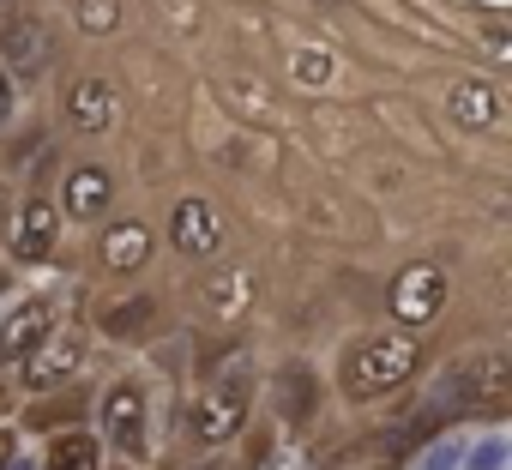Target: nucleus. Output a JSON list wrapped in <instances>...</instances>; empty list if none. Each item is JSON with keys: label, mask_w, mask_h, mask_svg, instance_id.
<instances>
[{"label": "nucleus", "mask_w": 512, "mask_h": 470, "mask_svg": "<svg viewBox=\"0 0 512 470\" xmlns=\"http://www.w3.org/2000/svg\"><path fill=\"white\" fill-rule=\"evenodd\" d=\"M97 464H103V446L85 428H61L49 440V470H97Z\"/></svg>", "instance_id": "ddd939ff"}, {"label": "nucleus", "mask_w": 512, "mask_h": 470, "mask_svg": "<svg viewBox=\"0 0 512 470\" xmlns=\"http://www.w3.org/2000/svg\"><path fill=\"white\" fill-rule=\"evenodd\" d=\"M416 368H422V344H416L410 332H368V338H356V344L344 350L338 386L368 404V398H386V392L410 386Z\"/></svg>", "instance_id": "f257e3e1"}, {"label": "nucleus", "mask_w": 512, "mask_h": 470, "mask_svg": "<svg viewBox=\"0 0 512 470\" xmlns=\"http://www.w3.org/2000/svg\"><path fill=\"white\" fill-rule=\"evenodd\" d=\"M169 235H175V248L193 254V260H211L223 248V217L205 205V199H181L175 217H169Z\"/></svg>", "instance_id": "39448f33"}, {"label": "nucleus", "mask_w": 512, "mask_h": 470, "mask_svg": "<svg viewBox=\"0 0 512 470\" xmlns=\"http://www.w3.org/2000/svg\"><path fill=\"white\" fill-rule=\"evenodd\" d=\"M79 19L91 31H115V0H79Z\"/></svg>", "instance_id": "a211bd4d"}, {"label": "nucleus", "mask_w": 512, "mask_h": 470, "mask_svg": "<svg viewBox=\"0 0 512 470\" xmlns=\"http://www.w3.org/2000/svg\"><path fill=\"white\" fill-rule=\"evenodd\" d=\"M61 416H79V392H61L55 404H43V410H31V422H37V428H49V422H61Z\"/></svg>", "instance_id": "f3484780"}, {"label": "nucleus", "mask_w": 512, "mask_h": 470, "mask_svg": "<svg viewBox=\"0 0 512 470\" xmlns=\"http://www.w3.org/2000/svg\"><path fill=\"white\" fill-rule=\"evenodd\" d=\"M97 254H103V266H109V272H133V266H145V254H151V229H145L139 217H127V223H109Z\"/></svg>", "instance_id": "9d476101"}, {"label": "nucleus", "mask_w": 512, "mask_h": 470, "mask_svg": "<svg viewBox=\"0 0 512 470\" xmlns=\"http://www.w3.org/2000/svg\"><path fill=\"white\" fill-rule=\"evenodd\" d=\"M7 464H13V434L0 428V470H7Z\"/></svg>", "instance_id": "412c9836"}, {"label": "nucleus", "mask_w": 512, "mask_h": 470, "mask_svg": "<svg viewBox=\"0 0 512 470\" xmlns=\"http://www.w3.org/2000/svg\"><path fill=\"white\" fill-rule=\"evenodd\" d=\"M151 320H157V296H133V308L103 314V332L109 338H139V332H151Z\"/></svg>", "instance_id": "4468645a"}, {"label": "nucleus", "mask_w": 512, "mask_h": 470, "mask_svg": "<svg viewBox=\"0 0 512 470\" xmlns=\"http://www.w3.org/2000/svg\"><path fill=\"white\" fill-rule=\"evenodd\" d=\"M43 338H49V308L43 302H19L7 314V326H0V356H7L13 368H25L43 350Z\"/></svg>", "instance_id": "6e6552de"}, {"label": "nucleus", "mask_w": 512, "mask_h": 470, "mask_svg": "<svg viewBox=\"0 0 512 470\" xmlns=\"http://www.w3.org/2000/svg\"><path fill=\"white\" fill-rule=\"evenodd\" d=\"M49 55H55L49 25H43L37 13H19V19L7 25V61H13L19 73H43V67H49Z\"/></svg>", "instance_id": "1a4fd4ad"}, {"label": "nucleus", "mask_w": 512, "mask_h": 470, "mask_svg": "<svg viewBox=\"0 0 512 470\" xmlns=\"http://www.w3.org/2000/svg\"><path fill=\"white\" fill-rule=\"evenodd\" d=\"M452 115H458V121H488V115H494V97H488L482 85H458V91H452Z\"/></svg>", "instance_id": "2eb2a0df"}, {"label": "nucleus", "mask_w": 512, "mask_h": 470, "mask_svg": "<svg viewBox=\"0 0 512 470\" xmlns=\"http://www.w3.org/2000/svg\"><path fill=\"white\" fill-rule=\"evenodd\" d=\"M458 452H464L458 440H440V446H434V452L422 458V470H452V464H458Z\"/></svg>", "instance_id": "6ab92c4d"}, {"label": "nucleus", "mask_w": 512, "mask_h": 470, "mask_svg": "<svg viewBox=\"0 0 512 470\" xmlns=\"http://www.w3.org/2000/svg\"><path fill=\"white\" fill-rule=\"evenodd\" d=\"M247 410H253V380H247V362L235 356V362H229V374H217V380L193 398V434L217 446V440L241 434Z\"/></svg>", "instance_id": "f03ea898"}, {"label": "nucleus", "mask_w": 512, "mask_h": 470, "mask_svg": "<svg viewBox=\"0 0 512 470\" xmlns=\"http://www.w3.org/2000/svg\"><path fill=\"white\" fill-rule=\"evenodd\" d=\"M163 470H175V464H163Z\"/></svg>", "instance_id": "b1692460"}, {"label": "nucleus", "mask_w": 512, "mask_h": 470, "mask_svg": "<svg viewBox=\"0 0 512 470\" xmlns=\"http://www.w3.org/2000/svg\"><path fill=\"white\" fill-rule=\"evenodd\" d=\"M55 235H61V217H55V205H49V199H31V205L19 211V229H13V260H25V266H43V260L55 254Z\"/></svg>", "instance_id": "0eeeda50"}, {"label": "nucleus", "mask_w": 512, "mask_h": 470, "mask_svg": "<svg viewBox=\"0 0 512 470\" xmlns=\"http://www.w3.org/2000/svg\"><path fill=\"white\" fill-rule=\"evenodd\" d=\"M109 199H115V181H109V169H97V163H79V169L67 175V211H73V217H97Z\"/></svg>", "instance_id": "9b49d317"}, {"label": "nucleus", "mask_w": 512, "mask_h": 470, "mask_svg": "<svg viewBox=\"0 0 512 470\" xmlns=\"http://www.w3.org/2000/svg\"><path fill=\"white\" fill-rule=\"evenodd\" d=\"M7 115H13V79L0 73V127H7Z\"/></svg>", "instance_id": "aec40b11"}, {"label": "nucleus", "mask_w": 512, "mask_h": 470, "mask_svg": "<svg viewBox=\"0 0 512 470\" xmlns=\"http://www.w3.org/2000/svg\"><path fill=\"white\" fill-rule=\"evenodd\" d=\"M85 368V344H79V332H67V338H43V350L25 362V386L31 392H43V386H61V380H73Z\"/></svg>", "instance_id": "423d86ee"}, {"label": "nucleus", "mask_w": 512, "mask_h": 470, "mask_svg": "<svg viewBox=\"0 0 512 470\" xmlns=\"http://www.w3.org/2000/svg\"><path fill=\"white\" fill-rule=\"evenodd\" d=\"M374 470H386V464H374Z\"/></svg>", "instance_id": "5701e85b"}, {"label": "nucleus", "mask_w": 512, "mask_h": 470, "mask_svg": "<svg viewBox=\"0 0 512 470\" xmlns=\"http://www.w3.org/2000/svg\"><path fill=\"white\" fill-rule=\"evenodd\" d=\"M506 464V434H488V440H476V452L464 458V470H500Z\"/></svg>", "instance_id": "dca6fc26"}, {"label": "nucleus", "mask_w": 512, "mask_h": 470, "mask_svg": "<svg viewBox=\"0 0 512 470\" xmlns=\"http://www.w3.org/2000/svg\"><path fill=\"white\" fill-rule=\"evenodd\" d=\"M145 416H151V398H145V386L139 380H115L109 386V398H103V428H109V446H121L127 458H139L145 452Z\"/></svg>", "instance_id": "7ed1b4c3"}, {"label": "nucleus", "mask_w": 512, "mask_h": 470, "mask_svg": "<svg viewBox=\"0 0 512 470\" xmlns=\"http://www.w3.org/2000/svg\"><path fill=\"white\" fill-rule=\"evenodd\" d=\"M67 109H73V121H79L85 133H103V127L115 121V91H109L103 79H85V85L67 91Z\"/></svg>", "instance_id": "f8f14e48"}, {"label": "nucleus", "mask_w": 512, "mask_h": 470, "mask_svg": "<svg viewBox=\"0 0 512 470\" xmlns=\"http://www.w3.org/2000/svg\"><path fill=\"white\" fill-rule=\"evenodd\" d=\"M440 308H446V278H440V266H434V260L404 266L398 284H392V314H398L404 326H428Z\"/></svg>", "instance_id": "20e7f679"}, {"label": "nucleus", "mask_w": 512, "mask_h": 470, "mask_svg": "<svg viewBox=\"0 0 512 470\" xmlns=\"http://www.w3.org/2000/svg\"><path fill=\"white\" fill-rule=\"evenodd\" d=\"M0 223H7V205H0Z\"/></svg>", "instance_id": "4be33fe9"}]
</instances>
